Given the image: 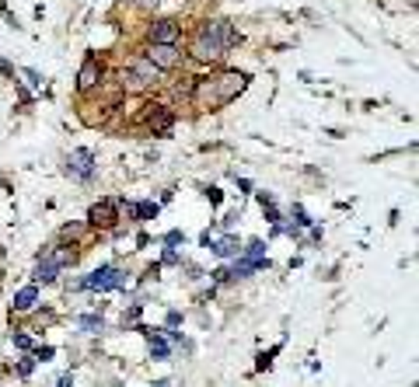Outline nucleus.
I'll list each match as a JSON object with an SVG mask.
<instances>
[{
	"label": "nucleus",
	"instance_id": "1",
	"mask_svg": "<svg viewBox=\"0 0 419 387\" xmlns=\"http://www.w3.org/2000/svg\"><path fill=\"white\" fill-rule=\"evenodd\" d=\"M248 88V74L242 70H221L209 77H192V105L203 112H217L224 105H231L242 91Z\"/></svg>",
	"mask_w": 419,
	"mask_h": 387
},
{
	"label": "nucleus",
	"instance_id": "2",
	"mask_svg": "<svg viewBox=\"0 0 419 387\" xmlns=\"http://www.w3.org/2000/svg\"><path fill=\"white\" fill-rule=\"evenodd\" d=\"M235 42H238V32H235L231 22H224V18H209V22H203V25L192 32L189 56L199 60V63H221Z\"/></svg>",
	"mask_w": 419,
	"mask_h": 387
},
{
	"label": "nucleus",
	"instance_id": "3",
	"mask_svg": "<svg viewBox=\"0 0 419 387\" xmlns=\"http://www.w3.org/2000/svg\"><path fill=\"white\" fill-rule=\"evenodd\" d=\"M157 77H161V74H157L143 56H136L133 67H129V74H122V88H126V91H147V88L157 84Z\"/></svg>",
	"mask_w": 419,
	"mask_h": 387
},
{
	"label": "nucleus",
	"instance_id": "4",
	"mask_svg": "<svg viewBox=\"0 0 419 387\" xmlns=\"http://www.w3.org/2000/svg\"><path fill=\"white\" fill-rule=\"evenodd\" d=\"M95 171H98V164H95V154L91 150H70V157H67V175L70 178H77V182H91L95 178Z\"/></svg>",
	"mask_w": 419,
	"mask_h": 387
},
{
	"label": "nucleus",
	"instance_id": "5",
	"mask_svg": "<svg viewBox=\"0 0 419 387\" xmlns=\"http://www.w3.org/2000/svg\"><path fill=\"white\" fill-rule=\"evenodd\" d=\"M143 60H147L157 74H161V70H175V67L182 63V49H178V46H147Z\"/></svg>",
	"mask_w": 419,
	"mask_h": 387
},
{
	"label": "nucleus",
	"instance_id": "6",
	"mask_svg": "<svg viewBox=\"0 0 419 387\" xmlns=\"http://www.w3.org/2000/svg\"><path fill=\"white\" fill-rule=\"evenodd\" d=\"M178 35H182V25L175 18H161L147 29V39L150 46H178Z\"/></svg>",
	"mask_w": 419,
	"mask_h": 387
},
{
	"label": "nucleus",
	"instance_id": "7",
	"mask_svg": "<svg viewBox=\"0 0 419 387\" xmlns=\"http://www.w3.org/2000/svg\"><path fill=\"white\" fill-rule=\"evenodd\" d=\"M98 84H102V60L91 53V56H84V63H81V70H77V91L88 95V91H95Z\"/></svg>",
	"mask_w": 419,
	"mask_h": 387
},
{
	"label": "nucleus",
	"instance_id": "8",
	"mask_svg": "<svg viewBox=\"0 0 419 387\" xmlns=\"http://www.w3.org/2000/svg\"><path fill=\"white\" fill-rule=\"evenodd\" d=\"M126 279H122V272L116 269V265H102V269H95L81 286H91V290H116V286H122Z\"/></svg>",
	"mask_w": 419,
	"mask_h": 387
},
{
	"label": "nucleus",
	"instance_id": "9",
	"mask_svg": "<svg viewBox=\"0 0 419 387\" xmlns=\"http://www.w3.org/2000/svg\"><path fill=\"white\" fill-rule=\"evenodd\" d=\"M116 203H95L91 210H88V223L91 227H112L116 223Z\"/></svg>",
	"mask_w": 419,
	"mask_h": 387
},
{
	"label": "nucleus",
	"instance_id": "10",
	"mask_svg": "<svg viewBox=\"0 0 419 387\" xmlns=\"http://www.w3.org/2000/svg\"><path fill=\"white\" fill-rule=\"evenodd\" d=\"M150 109H154V112L147 116L150 129H154V133H168V129H171V123H175V119H171V112H168L164 105H150Z\"/></svg>",
	"mask_w": 419,
	"mask_h": 387
},
{
	"label": "nucleus",
	"instance_id": "11",
	"mask_svg": "<svg viewBox=\"0 0 419 387\" xmlns=\"http://www.w3.org/2000/svg\"><path fill=\"white\" fill-rule=\"evenodd\" d=\"M56 276H60V265H56L49 255H42L39 265H35V279H39V283H53Z\"/></svg>",
	"mask_w": 419,
	"mask_h": 387
},
{
	"label": "nucleus",
	"instance_id": "12",
	"mask_svg": "<svg viewBox=\"0 0 419 387\" xmlns=\"http://www.w3.org/2000/svg\"><path fill=\"white\" fill-rule=\"evenodd\" d=\"M35 300H39V290H35V286H25V290L15 297V310H32Z\"/></svg>",
	"mask_w": 419,
	"mask_h": 387
},
{
	"label": "nucleus",
	"instance_id": "13",
	"mask_svg": "<svg viewBox=\"0 0 419 387\" xmlns=\"http://www.w3.org/2000/svg\"><path fill=\"white\" fill-rule=\"evenodd\" d=\"M46 255H49V258H53V262H56L60 269H67V265H74V258H77V255H74L70 248H53V251H46Z\"/></svg>",
	"mask_w": 419,
	"mask_h": 387
},
{
	"label": "nucleus",
	"instance_id": "14",
	"mask_svg": "<svg viewBox=\"0 0 419 387\" xmlns=\"http://www.w3.org/2000/svg\"><path fill=\"white\" fill-rule=\"evenodd\" d=\"M214 251H217V255H221V258H231V255H235V251H238V244H235V241H231V237H224V241H221V244H217V248H214Z\"/></svg>",
	"mask_w": 419,
	"mask_h": 387
},
{
	"label": "nucleus",
	"instance_id": "15",
	"mask_svg": "<svg viewBox=\"0 0 419 387\" xmlns=\"http://www.w3.org/2000/svg\"><path fill=\"white\" fill-rule=\"evenodd\" d=\"M262 251H266V244H262V241H252V244L245 248V255H248V258H259Z\"/></svg>",
	"mask_w": 419,
	"mask_h": 387
},
{
	"label": "nucleus",
	"instance_id": "16",
	"mask_svg": "<svg viewBox=\"0 0 419 387\" xmlns=\"http://www.w3.org/2000/svg\"><path fill=\"white\" fill-rule=\"evenodd\" d=\"M150 352H154V356H168V342H161V338H150Z\"/></svg>",
	"mask_w": 419,
	"mask_h": 387
},
{
	"label": "nucleus",
	"instance_id": "17",
	"mask_svg": "<svg viewBox=\"0 0 419 387\" xmlns=\"http://www.w3.org/2000/svg\"><path fill=\"white\" fill-rule=\"evenodd\" d=\"M81 324H84V328H91V331H95V328H98V331H102V317H84V321H81Z\"/></svg>",
	"mask_w": 419,
	"mask_h": 387
}]
</instances>
